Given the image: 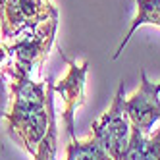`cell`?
Wrapping results in <instances>:
<instances>
[{
  "instance_id": "cell-1",
  "label": "cell",
  "mask_w": 160,
  "mask_h": 160,
  "mask_svg": "<svg viewBox=\"0 0 160 160\" xmlns=\"http://www.w3.org/2000/svg\"><path fill=\"white\" fill-rule=\"evenodd\" d=\"M10 81L8 133L33 156L48 128L47 81H35L19 68L12 72Z\"/></svg>"
},
{
  "instance_id": "cell-2",
  "label": "cell",
  "mask_w": 160,
  "mask_h": 160,
  "mask_svg": "<svg viewBox=\"0 0 160 160\" xmlns=\"http://www.w3.org/2000/svg\"><path fill=\"white\" fill-rule=\"evenodd\" d=\"M52 18H58V10L50 0H0V33L4 41H12Z\"/></svg>"
},
{
  "instance_id": "cell-3",
  "label": "cell",
  "mask_w": 160,
  "mask_h": 160,
  "mask_svg": "<svg viewBox=\"0 0 160 160\" xmlns=\"http://www.w3.org/2000/svg\"><path fill=\"white\" fill-rule=\"evenodd\" d=\"M123 100H125V87L122 81L116 97H114L112 106L91 125V129H93L91 137L114 160H120L122 152L125 151V147L129 143V135H131V123L123 110Z\"/></svg>"
},
{
  "instance_id": "cell-4",
  "label": "cell",
  "mask_w": 160,
  "mask_h": 160,
  "mask_svg": "<svg viewBox=\"0 0 160 160\" xmlns=\"http://www.w3.org/2000/svg\"><path fill=\"white\" fill-rule=\"evenodd\" d=\"M56 29H58V18H52L37 25L35 29L27 31L23 37L16 39V42L10 44L16 68L29 75L33 73V70L42 72V66L48 58V50L54 42Z\"/></svg>"
},
{
  "instance_id": "cell-5",
  "label": "cell",
  "mask_w": 160,
  "mask_h": 160,
  "mask_svg": "<svg viewBox=\"0 0 160 160\" xmlns=\"http://www.w3.org/2000/svg\"><path fill=\"white\" fill-rule=\"evenodd\" d=\"M123 110L131 128L143 135H151L154 123L160 122V81H148L145 70H141V83L135 93L123 100Z\"/></svg>"
},
{
  "instance_id": "cell-6",
  "label": "cell",
  "mask_w": 160,
  "mask_h": 160,
  "mask_svg": "<svg viewBox=\"0 0 160 160\" xmlns=\"http://www.w3.org/2000/svg\"><path fill=\"white\" fill-rule=\"evenodd\" d=\"M64 60L68 64V73L60 79L58 83L54 85V93L62 95L64 98V123H66V129L68 135H75L73 129V118H75V110L79 106H83L85 102V77L89 72V64H77L73 60H70L68 56H64Z\"/></svg>"
},
{
  "instance_id": "cell-7",
  "label": "cell",
  "mask_w": 160,
  "mask_h": 160,
  "mask_svg": "<svg viewBox=\"0 0 160 160\" xmlns=\"http://www.w3.org/2000/svg\"><path fill=\"white\" fill-rule=\"evenodd\" d=\"M54 85H50V79L47 77V108H48V128L47 133L41 139L37 152L33 154V160H56L58 152V129H56V114H54Z\"/></svg>"
},
{
  "instance_id": "cell-8",
  "label": "cell",
  "mask_w": 160,
  "mask_h": 160,
  "mask_svg": "<svg viewBox=\"0 0 160 160\" xmlns=\"http://www.w3.org/2000/svg\"><path fill=\"white\" fill-rule=\"evenodd\" d=\"M135 2H137V16L131 21V27H129L128 33H125V37H123L122 44L118 47V50L114 52V56H112L114 60L120 58V54L123 52L125 44L129 42V39L133 37V33L141 25L151 23V25H158L160 27V0H135Z\"/></svg>"
},
{
  "instance_id": "cell-9",
  "label": "cell",
  "mask_w": 160,
  "mask_h": 160,
  "mask_svg": "<svg viewBox=\"0 0 160 160\" xmlns=\"http://www.w3.org/2000/svg\"><path fill=\"white\" fill-rule=\"evenodd\" d=\"M66 160H114L104 148H102L93 137L87 141H77L75 135H70Z\"/></svg>"
},
{
  "instance_id": "cell-10",
  "label": "cell",
  "mask_w": 160,
  "mask_h": 160,
  "mask_svg": "<svg viewBox=\"0 0 160 160\" xmlns=\"http://www.w3.org/2000/svg\"><path fill=\"white\" fill-rule=\"evenodd\" d=\"M141 160H160V128L147 137Z\"/></svg>"
},
{
  "instance_id": "cell-11",
  "label": "cell",
  "mask_w": 160,
  "mask_h": 160,
  "mask_svg": "<svg viewBox=\"0 0 160 160\" xmlns=\"http://www.w3.org/2000/svg\"><path fill=\"white\" fill-rule=\"evenodd\" d=\"M14 70H16V62H14L12 48H10V44L0 41V75L10 77Z\"/></svg>"
},
{
  "instance_id": "cell-12",
  "label": "cell",
  "mask_w": 160,
  "mask_h": 160,
  "mask_svg": "<svg viewBox=\"0 0 160 160\" xmlns=\"http://www.w3.org/2000/svg\"><path fill=\"white\" fill-rule=\"evenodd\" d=\"M10 106V93H8V85L4 81V75H0V118H6Z\"/></svg>"
}]
</instances>
